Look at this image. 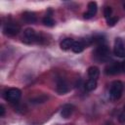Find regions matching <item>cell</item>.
Masks as SVG:
<instances>
[{
  "mask_svg": "<svg viewBox=\"0 0 125 125\" xmlns=\"http://www.w3.org/2000/svg\"><path fill=\"white\" fill-rule=\"evenodd\" d=\"M123 92V83L119 80H115L110 84L109 88V99L111 101L118 100Z\"/></svg>",
  "mask_w": 125,
  "mask_h": 125,
  "instance_id": "6da1fadb",
  "label": "cell"
},
{
  "mask_svg": "<svg viewBox=\"0 0 125 125\" xmlns=\"http://www.w3.org/2000/svg\"><path fill=\"white\" fill-rule=\"evenodd\" d=\"M108 55H109V50L104 44H100L97 47V49L94 51V56L96 60H98L99 62L106 61L108 58Z\"/></svg>",
  "mask_w": 125,
  "mask_h": 125,
  "instance_id": "7a4b0ae2",
  "label": "cell"
},
{
  "mask_svg": "<svg viewBox=\"0 0 125 125\" xmlns=\"http://www.w3.org/2000/svg\"><path fill=\"white\" fill-rule=\"evenodd\" d=\"M21 96V92L18 88H10L5 92V98L9 102H18Z\"/></svg>",
  "mask_w": 125,
  "mask_h": 125,
  "instance_id": "3957f363",
  "label": "cell"
},
{
  "mask_svg": "<svg viewBox=\"0 0 125 125\" xmlns=\"http://www.w3.org/2000/svg\"><path fill=\"white\" fill-rule=\"evenodd\" d=\"M37 34L36 32L34 31V29L32 28H26L24 29L23 31V35H22V41L27 43V44H30V43H33L35 41H37Z\"/></svg>",
  "mask_w": 125,
  "mask_h": 125,
  "instance_id": "277c9868",
  "label": "cell"
},
{
  "mask_svg": "<svg viewBox=\"0 0 125 125\" xmlns=\"http://www.w3.org/2000/svg\"><path fill=\"white\" fill-rule=\"evenodd\" d=\"M113 53L115 56L123 58L125 57V45L121 38H116L114 41V47H113Z\"/></svg>",
  "mask_w": 125,
  "mask_h": 125,
  "instance_id": "5b68a950",
  "label": "cell"
},
{
  "mask_svg": "<svg viewBox=\"0 0 125 125\" xmlns=\"http://www.w3.org/2000/svg\"><path fill=\"white\" fill-rule=\"evenodd\" d=\"M20 30H21V26L17 23H13V22L6 23L3 27V32L6 35H10V36L18 34L20 32Z\"/></svg>",
  "mask_w": 125,
  "mask_h": 125,
  "instance_id": "8992f818",
  "label": "cell"
},
{
  "mask_svg": "<svg viewBox=\"0 0 125 125\" xmlns=\"http://www.w3.org/2000/svg\"><path fill=\"white\" fill-rule=\"evenodd\" d=\"M122 72L121 71V63L120 62H112L110 64H108L105 67V73L109 74V75H114V74H118Z\"/></svg>",
  "mask_w": 125,
  "mask_h": 125,
  "instance_id": "52a82bcc",
  "label": "cell"
},
{
  "mask_svg": "<svg viewBox=\"0 0 125 125\" xmlns=\"http://www.w3.org/2000/svg\"><path fill=\"white\" fill-rule=\"evenodd\" d=\"M97 10H98V6H97V3L92 1V2H89L88 4V10L86 13L83 14V17L84 19H91L92 17H94L97 13Z\"/></svg>",
  "mask_w": 125,
  "mask_h": 125,
  "instance_id": "ba28073f",
  "label": "cell"
},
{
  "mask_svg": "<svg viewBox=\"0 0 125 125\" xmlns=\"http://www.w3.org/2000/svg\"><path fill=\"white\" fill-rule=\"evenodd\" d=\"M68 90H69V88H68L67 82L62 78L58 79V81H57V92L59 94H65L66 92H68Z\"/></svg>",
  "mask_w": 125,
  "mask_h": 125,
  "instance_id": "9c48e42d",
  "label": "cell"
},
{
  "mask_svg": "<svg viewBox=\"0 0 125 125\" xmlns=\"http://www.w3.org/2000/svg\"><path fill=\"white\" fill-rule=\"evenodd\" d=\"M73 110H74V106L72 104H64L62 106V111H61V115L63 118H68L72 114Z\"/></svg>",
  "mask_w": 125,
  "mask_h": 125,
  "instance_id": "30bf717a",
  "label": "cell"
},
{
  "mask_svg": "<svg viewBox=\"0 0 125 125\" xmlns=\"http://www.w3.org/2000/svg\"><path fill=\"white\" fill-rule=\"evenodd\" d=\"M22 20L28 23H33L36 21V16L34 13L31 12H25L22 14Z\"/></svg>",
  "mask_w": 125,
  "mask_h": 125,
  "instance_id": "8fae6325",
  "label": "cell"
},
{
  "mask_svg": "<svg viewBox=\"0 0 125 125\" xmlns=\"http://www.w3.org/2000/svg\"><path fill=\"white\" fill-rule=\"evenodd\" d=\"M73 43H74L73 39H71V38H65V39H63V40L61 42L60 46H61V49H62V50L66 51V50H69V49L72 47Z\"/></svg>",
  "mask_w": 125,
  "mask_h": 125,
  "instance_id": "7c38bea8",
  "label": "cell"
},
{
  "mask_svg": "<svg viewBox=\"0 0 125 125\" xmlns=\"http://www.w3.org/2000/svg\"><path fill=\"white\" fill-rule=\"evenodd\" d=\"M88 75L90 77V79H95L97 80L99 75H100V70L97 66H90L88 68Z\"/></svg>",
  "mask_w": 125,
  "mask_h": 125,
  "instance_id": "4fadbf2b",
  "label": "cell"
},
{
  "mask_svg": "<svg viewBox=\"0 0 125 125\" xmlns=\"http://www.w3.org/2000/svg\"><path fill=\"white\" fill-rule=\"evenodd\" d=\"M84 47H85V43L83 41H74L71 50L74 53H81L84 50Z\"/></svg>",
  "mask_w": 125,
  "mask_h": 125,
  "instance_id": "5bb4252c",
  "label": "cell"
},
{
  "mask_svg": "<svg viewBox=\"0 0 125 125\" xmlns=\"http://www.w3.org/2000/svg\"><path fill=\"white\" fill-rule=\"evenodd\" d=\"M84 87H85V90H87V91H89V92L95 90V89L97 88V80H95V79H89V80L85 83Z\"/></svg>",
  "mask_w": 125,
  "mask_h": 125,
  "instance_id": "9a60e30c",
  "label": "cell"
},
{
  "mask_svg": "<svg viewBox=\"0 0 125 125\" xmlns=\"http://www.w3.org/2000/svg\"><path fill=\"white\" fill-rule=\"evenodd\" d=\"M43 23L45 24V25H47V26H53L54 24H55V21H54V20L50 17V16H46L45 18H43Z\"/></svg>",
  "mask_w": 125,
  "mask_h": 125,
  "instance_id": "2e32d148",
  "label": "cell"
},
{
  "mask_svg": "<svg viewBox=\"0 0 125 125\" xmlns=\"http://www.w3.org/2000/svg\"><path fill=\"white\" fill-rule=\"evenodd\" d=\"M117 21H118L117 18H115V17H110L109 19L106 20V23H107L108 26H113V25L117 22Z\"/></svg>",
  "mask_w": 125,
  "mask_h": 125,
  "instance_id": "e0dca14e",
  "label": "cell"
},
{
  "mask_svg": "<svg viewBox=\"0 0 125 125\" xmlns=\"http://www.w3.org/2000/svg\"><path fill=\"white\" fill-rule=\"evenodd\" d=\"M111 13H112V10L110 7H105L104 10V18L107 20L111 17Z\"/></svg>",
  "mask_w": 125,
  "mask_h": 125,
  "instance_id": "ac0fdd59",
  "label": "cell"
},
{
  "mask_svg": "<svg viewBox=\"0 0 125 125\" xmlns=\"http://www.w3.org/2000/svg\"><path fill=\"white\" fill-rule=\"evenodd\" d=\"M119 121L122 122V123L125 122V104H124L123 109H122V111H121V113H120V115H119Z\"/></svg>",
  "mask_w": 125,
  "mask_h": 125,
  "instance_id": "d6986e66",
  "label": "cell"
},
{
  "mask_svg": "<svg viewBox=\"0 0 125 125\" xmlns=\"http://www.w3.org/2000/svg\"><path fill=\"white\" fill-rule=\"evenodd\" d=\"M4 114H5V108L3 104H1L0 105V116H4Z\"/></svg>",
  "mask_w": 125,
  "mask_h": 125,
  "instance_id": "ffe728a7",
  "label": "cell"
},
{
  "mask_svg": "<svg viewBox=\"0 0 125 125\" xmlns=\"http://www.w3.org/2000/svg\"><path fill=\"white\" fill-rule=\"evenodd\" d=\"M120 63H121V71L122 72H125V61L122 62H120Z\"/></svg>",
  "mask_w": 125,
  "mask_h": 125,
  "instance_id": "44dd1931",
  "label": "cell"
},
{
  "mask_svg": "<svg viewBox=\"0 0 125 125\" xmlns=\"http://www.w3.org/2000/svg\"><path fill=\"white\" fill-rule=\"evenodd\" d=\"M123 7H124V9H125V4H124V6H123Z\"/></svg>",
  "mask_w": 125,
  "mask_h": 125,
  "instance_id": "7402d4cb",
  "label": "cell"
},
{
  "mask_svg": "<svg viewBox=\"0 0 125 125\" xmlns=\"http://www.w3.org/2000/svg\"><path fill=\"white\" fill-rule=\"evenodd\" d=\"M105 125H110V124H105Z\"/></svg>",
  "mask_w": 125,
  "mask_h": 125,
  "instance_id": "603a6c76",
  "label": "cell"
}]
</instances>
